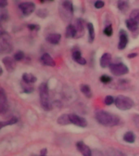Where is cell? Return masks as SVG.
Masks as SVG:
<instances>
[{"instance_id": "1", "label": "cell", "mask_w": 139, "mask_h": 156, "mask_svg": "<svg viewBox=\"0 0 139 156\" xmlns=\"http://www.w3.org/2000/svg\"><path fill=\"white\" fill-rule=\"evenodd\" d=\"M95 119L100 124L107 127L116 126L117 124H119L120 121L118 115L107 112L106 111H102V110L96 112Z\"/></svg>"}, {"instance_id": "2", "label": "cell", "mask_w": 139, "mask_h": 156, "mask_svg": "<svg viewBox=\"0 0 139 156\" xmlns=\"http://www.w3.org/2000/svg\"><path fill=\"white\" fill-rule=\"evenodd\" d=\"M39 96H40V102L41 107L45 111H51L52 108L51 101H50V95H49V88L47 83H41L39 86Z\"/></svg>"}, {"instance_id": "3", "label": "cell", "mask_w": 139, "mask_h": 156, "mask_svg": "<svg viewBox=\"0 0 139 156\" xmlns=\"http://www.w3.org/2000/svg\"><path fill=\"white\" fill-rule=\"evenodd\" d=\"M115 104L118 109L121 111H128L134 107V102L132 98L124 95H119L115 98Z\"/></svg>"}, {"instance_id": "4", "label": "cell", "mask_w": 139, "mask_h": 156, "mask_svg": "<svg viewBox=\"0 0 139 156\" xmlns=\"http://www.w3.org/2000/svg\"><path fill=\"white\" fill-rule=\"evenodd\" d=\"M0 49L2 53H11L13 51L12 37L7 32H2L0 36Z\"/></svg>"}, {"instance_id": "5", "label": "cell", "mask_w": 139, "mask_h": 156, "mask_svg": "<svg viewBox=\"0 0 139 156\" xmlns=\"http://www.w3.org/2000/svg\"><path fill=\"white\" fill-rule=\"evenodd\" d=\"M60 12L61 16H63V14L64 15L63 18L67 20H69L73 17V5L70 0H63V2H61Z\"/></svg>"}, {"instance_id": "6", "label": "cell", "mask_w": 139, "mask_h": 156, "mask_svg": "<svg viewBox=\"0 0 139 156\" xmlns=\"http://www.w3.org/2000/svg\"><path fill=\"white\" fill-rule=\"evenodd\" d=\"M110 70L112 73L116 76H124L129 73V68L124 63H112L109 66Z\"/></svg>"}, {"instance_id": "7", "label": "cell", "mask_w": 139, "mask_h": 156, "mask_svg": "<svg viewBox=\"0 0 139 156\" xmlns=\"http://www.w3.org/2000/svg\"><path fill=\"white\" fill-rule=\"evenodd\" d=\"M19 8L24 16H29L35 11L36 5L32 2H24L19 5Z\"/></svg>"}, {"instance_id": "8", "label": "cell", "mask_w": 139, "mask_h": 156, "mask_svg": "<svg viewBox=\"0 0 139 156\" xmlns=\"http://www.w3.org/2000/svg\"><path fill=\"white\" fill-rule=\"evenodd\" d=\"M69 118H70L71 124L77 125V126L85 128L87 126L88 122L87 120L81 116H79L76 114H69Z\"/></svg>"}, {"instance_id": "9", "label": "cell", "mask_w": 139, "mask_h": 156, "mask_svg": "<svg viewBox=\"0 0 139 156\" xmlns=\"http://www.w3.org/2000/svg\"><path fill=\"white\" fill-rule=\"evenodd\" d=\"M2 63L3 65L5 66V68L8 72L12 73L16 69V60L15 58H12V57H9V56H7V57H4L2 58Z\"/></svg>"}, {"instance_id": "10", "label": "cell", "mask_w": 139, "mask_h": 156, "mask_svg": "<svg viewBox=\"0 0 139 156\" xmlns=\"http://www.w3.org/2000/svg\"><path fill=\"white\" fill-rule=\"evenodd\" d=\"M0 109H1L2 114L5 113L8 109L7 95L5 94L4 90L2 88H1V90H0Z\"/></svg>"}, {"instance_id": "11", "label": "cell", "mask_w": 139, "mask_h": 156, "mask_svg": "<svg viewBox=\"0 0 139 156\" xmlns=\"http://www.w3.org/2000/svg\"><path fill=\"white\" fill-rule=\"evenodd\" d=\"M129 41V37L127 35V33L124 30L121 29L119 31V41L118 43V49L119 50H124L126 47L127 44Z\"/></svg>"}, {"instance_id": "12", "label": "cell", "mask_w": 139, "mask_h": 156, "mask_svg": "<svg viewBox=\"0 0 139 156\" xmlns=\"http://www.w3.org/2000/svg\"><path fill=\"white\" fill-rule=\"evenodd\" d=\"M77 148L81 153L83 156H92L91 150L83 141H77Z\"/></svg>"}, {"instance_id": "13", "label": "cell", "mask_w": 139, "mask_h": 156, "mask_svg": "<svg viewBox=\"0 0 139 156\" xmlns=\"http://www.w3.org/2000/svg\"><path fill=\"white\" fill-rule=\"evenodd\" d=\"M41 62L43 65L49 66V67H55V62L54 60V58L48 53H45L41 55Z\"/></svg>"}, {"instance_id": "14", "label": "cell", "mask_w": 139, "mask_h": 156, "mask_svg": "<svg viewBox=\"0 0 139 156\" xmlns=\"http://www.w3.org/2000/svg\"><path fill=\"white\" fill-rule=\"evenodd\" d=\"M75 27L77 29V35L75 38H79L84 34V30H85L84 21L81 19H77L75 22Z\"/></svg>"}, {"instance_id": "15", "label": "cell", "mask_w": 139, "mask_h": 156, "mask_svg": "<svg viewBox=\"0 0 139 156\" xmlns=\"http://www.w3.org/2000/svg\"><path fill=\"white\" fill-rule=\"evenodd\" d=\"M126 26L129 29V30L132 32V34H134V33H139V23L138 22L135 21L132 19H128L126 20Z\"/></svg>"}, {"instance_id": "16", "label": "cell", "mask_w": 139, "mask_h": 156, "mask_svg": "<svg viewBox=\"0 0 139 156\" xmlns=\"http://www.w3.org/2000/svg\"><path fill=\"white\" fill-rule=\"evenodd\" d=\"M72 56H73V58L74 59V61L80 64V65H85L86 63L85 58H84L81 56V53H80V51L79 50H74L73 51V53H72Z\"/></svg>"}, {"instance_id": "17", "label": "cell", "mask_w": 139, "mask_h": 156, "mask_svg": "<svg viewBox=\"0 0 139 156\" xmlns=\"http://www.w3.org/2000/svg\"><path fill=\"white\" fill-rule=\"evenodd\" d=\"M111 62H112V55L109 53L103 54L100 58V66L102 68H107L108 66L111 65Z\"/></svg>"}, {"instance_id": "18", "label": "cell", "mask_w": 139, "mask_h": 156, "mask_svg": "<svg viewBox=\"0 0 139 156\" xmlns=\"http://www.w3.org/2000/svg\"><path fill=\"white\" fill-rule=\"evenodd\" d=\"M46 41L49 43L53 44V45H57L60 42L61 35L59 34H51L46 37Z\"/></svg>"}, {"instance_id": "19", "label": "cell", "mask_w": 139, "mask_h": 156, "mask_svg": "<svg viewBox=\"0 0 139 156\" xmlns=\"http://www.w3.org/2000/svg\"><path fill=\"white\" fill-rule=\"evenodd\" d=\"M129 5H130L129 0H118L117 1V7L123 13H125L129 10Z\"/></svg>"}, {"instance_id": "20", "label": "cell", "mask_w": 139, "mask_h": 156, "mask_svg": "<svg viewBox=\"0 0 139 156\" xmlns=\"http://www.w3.org/2000/svg\"><path fill=\"white\" fill-rule=\"evenodd\" d=\"M65 35L66 37H68V38H73V37H76V35H77V29H76L75 25L69 24V25L66 28Z\"/></svg>"}, {"instance_id": "21", "label": "cell", "mask_w": 139, "mask_h": 156, "mask_svg": "<svg viewBox=\"0 0 139 156\" xmlns=\"http://www.w3.org/2000/svg\"><path fill=\"white\" fill-rule=\"evenodd\" d=\"M22 79L24 83L27 84H34L37 81V77L31 73H24L22 76Z\"/></svg>"}, {"instance_id": "22", "label": "cell", "mask_w": 139, "mask_h": 156, "mask_svg": "<svg viewBox=\"0 0 139 156\" xmlns=\"http://www.w3.org/2000/svg\"><path fill=\"white\" fill-rule=\"evenodd\" d=\"M57 123H58L59 124H60V125H67V124H71L69 115L68 114L61 115L58 118V119H57Z\"/></svg>"}, {"instance_id": "23", "label": "cell", "mask_w": 139, "mask_h": 156, "mask_svg": "<svg viewBox=\"0 0 139 156\" xmlns=\"http://www.w3.org/2000/svg\"><path fill=\"white\" fill-rule=\"evenodd\" d=\"M80 91L88 98H90L92 97V91H91V89L88 85L83 84V85H80Z\"/></svg>"}, {"instance_id": "24", "label": "cell", "mask_w": 139, "mask_h": 156, "mask_svg": "<svg viewBox=\"0 0 139 156\" xmlns=\"http://www.w3.org/2000/svg\"><path fill=\"white\" fill-rule=\"evenodd\" d=\"M87 28L88 30H89V41H90V42H93L95 38L94 27L92 23H88Z\"/></svg>"}, {"instance_id": "25", "label": "cell", "mask_w": 139, "mask_h": 156, "mask_svg": "<svg viewBox=\"0 0 139 156\" xmlns=\"http://www.w3.org/2000/svg\"><path fill=\"white\" fill-rule=\"evenodd\" d=\"M123 139L124 141H126L128 143H134L135 141V135L133 132L129 131L124 133Z\"/></svg>"}, {"instance_id": "26", "label": "cell", "mask_w": 139, "mask_h": 156, "mask_svg": "<svg viewBox=\"0 0 139 156\" xmlns=\"http://www.w3.org/2000/svg\"><path fill=\"white\" fill-rule=\"evenodd\" d=\"M106 154H107V156H124L121 151H119L118 149L114 148L108 149Z\"/></svg>"}, {"instance_id": "27", "label": "cell", "mask_w": 139, "mask_h": 156, "mask_svg": "<svg viewBox=\"0 0 139 156\" xmlns=\"http://www.w3.org/2000/svg\"><path fill=\"white\" fill-rule=\"evenodd\" d=\"M17 121H18V119H17L16 117H12L11 119H8L7 121H2L1 123H0V124H1V128H3V127L7 126V125H12V124H16Z\"/></svg>"}, {"instance_id": "28", "label": "cell", "mask_w": 139, "mask_h": 156, "mask_svg": "<svg viewBox=\"0 0 139 156\" xmlns=\"http://www.w3.org/2000/svg\"><path fill=\"white\" fill-rule=\"evenodd\" d=\"M129 19H132L139 23V9L133 10L129 16Z\"/></svg>"}, {"instance_id": "29", "label": "cell", "mask_w": 139, "mask_h": 156, "mask_svg": "<svg viewBox=\"0 0 139 156\" xmlns=\"http://www.w3.org/2000/svg\"><path fill=\"white\" fill-rule=\"evenodd\" d=\"M21 87L23 90H24V92L27 93V94H29V93H32L34 91V87H32L30 84L23 82L21 84Z\"/></svg>"}, {"instance_id": "30", "label": "cell", "mask_w": 139, "mask_h": 156, "mask_svg": "<svg viewBox=\"0 0 139 156\" xmlns=\"http://www.w3.org/2000/svg\"><path fill=\"white\" fill-rule=\"evenodd\" d=\"M24 58V53L23 51H19L14 55V58L16 61H20Z\"/></svg>"}, {"instance_id": "31", "label": "cell", "mask_w": 139, "mask_h": 156, "mask_svg": "<svg viewBox=\"0 0 139 156\" xmlns=\"http://www.w3.org/2000/svg\"><path fill=\"white\" fill-rule=\"evenodd\" d=\"M103 34L107 35V37H111L113 34V29H112V25H107L103 30Z\"/></svg>"}, {"instance_id": "32", "label": "cell", "mask_w": 139, "mask_h": 156, "mask_svg": "<svg viewBox=\"0 0 139 156\" xmlns=\"http://www.w3.org/2000/svg\"><path fill=\"white\" fill-rule=\"evenodd\" d=\"M113 102H115V99L114 98L111 96V95H107V97L105 98L104 99V103L107 106H110V105H112Z\"/></svg>"}, {"instance_id": "33", "label": "cell", "mask_w": 139, "mask_h": 156, "mask_svg": "<svg viewBox=\"0 0 139 156\" xmlns=\"http://www.w3.org/2000/svg\"><path fill=\"white\" fill-rule=\"evenodd\" d=\"M37 15L38 16L41 17V18H45V17L47 16L48 12H47V10L46 9H40L37 12Z\"/></svg>"}, {"instance_id": "34", "label": "cell", "mask_w": 139, "mask_h": 156, "mask_svg": "<svg viewBox=\"0 0 139 156\" xmlns=\"http://www.w3.org/2000/svg\"><path fill=\"white\" fill-rule=\"evenodd\" d=\"M112 77H110L109 76L107 75H102L101 77H100V80L102 81V83H104V84H108L112 81Z\"/></svg>"}, {"instance_id": "35", "label": "cell", "mask_w": 139, "mask_h": 156, "mask_svg": "<svg viewBox=\"0 0 139 156\" xmlns=\"http://www.w3.org/2000/svg\"><path fill=\"white\" fill-rule=\"evenodd\" d=\"M0 17H1V20H2V21L7 20V19H8V13H7V10L2 9V11H1Z\"/></svg>"}, {"instance_id": "36", "label": "cell", "mask_w": 139, "mask_h": 156, "mask_svg": "<svg viewBox=\"0 0 139 156\" xmlns=\"http://www.w3.org/2000/svg\"><path fill=\"white\" fill-rule=\"evenodd\" d=\"M104 2L102 1V0H97L96 2H94V7L95 8H97V9H101L102 7H104Z\"/></svg>"}, {"instance_id": "37", "label": "cell", "mask_w": 139, "mask_h": 156, "mask_svg": "<svg viewBox=\"0 0 139 156\" xmlns=\"http://www.w3.org/2000/svg\"><path fill=\"white\" fill-rule=\"evenodd\" d=\"M28 28H29L31 31H34V30H38L40 29V27L37 24H28Z\"/></svg>"}, {"instance_id": "38", "label": "cell", "mask_w": 139, "mask_h": 156, "mask_svg": "<svg viewBox=\"0 0 139 156\" xmlns=\"http://www.w3.org/2000/svg\"><path fill=\"white\" fill-rule=\"evenodd\" d=\"M7 5V0H0V7L4 8Z\"/></svg>"}, {"instance_id": "39", "label": "cell", "mask_w": 139, "mask_h": 156, "mask_svg": "<svg viewBox=\"0 0 139 156\" xmlns=\"http://www.w3.org/2000/svg\"><path fill=\"white\" fill-rule=\"evenodd\" d=\"M134 124H136L137 125H139V115H134Z\"/></svg>"}, {"instance_id": "40", "label": "cell", "mask_w": 139, "mask_h": 156, "mask_svg": "<svg viewBox=\"0 0 139 156\" xmlns=\"http://www.w3.org/2000/svg\"><path fill=\"white\" fill-rule=\"evenodd\" d=\"M39 156H47V150L46 149H42L40 152Z\"/></svg>"}, {"instance_id": "41", "label": "cell", "mask_w": 139, "mask_h": 156, "mask_svg": "<svg viewBox=\"0 0 139 156\" xmlns=\"http://www.w3.org/2000/svg\"><path fill=\"white\" fill-rule=\"evenodd\" d=\"M137 53H131V54H129V55H128V58H135V57H137Z\"/></svg>"}, {"instance_id": "42", "label": "cell", "mask_w": 139, "mask_h": 156, "mask_svg": "<svg viewBox=\"0 0 139 156\" xmlns=\"http://www.w3.org/2000/svg\"><path fill=\"white\" fill-rule=\"evenodd\" d=\"M54 0H40L41 2H53Z\"/></svg>"}, {"instance_id": "43", "label": "cell", "mask_w": 139, "mask_h": 156, "mask_svg": "<svg viewBox=\"0 0 139 156\" xmlns=\"http://www.w3.org/2000/svg\"><path fill=\"white\" fill-rule=\"evenodd\" d=\"M32 156H37V155H32Z\"/></svg>"}]
</instances>
